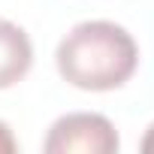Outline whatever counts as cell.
<instances>
[{
  "label": "cell",
  "instance_id": "cell-4",
  "mask_svg": "<svg viewBox=\"0 0 154 154\" xmlns=\"http://www.w3.org/2000/svg\"><path fill=\"white\" fill-rule=\"evenodd\" d=\"M15 151V139H12V130L0 121V154H12Z\"/></svg>",
  "mask_w": 154,
  "mask_h": 154
},
{
  "label": "cell",
  "instance_id": "cell-2",
  "mask_svg": "<svg viewBox=\"0 0 154 154\" xmlns=\"http://www.w3.org/2000/svg\"><path fill=\"white\" fill-rule=\"evenodd\" d=\"M42 148L45 154H112L118 151V133L106 115L69 112L51 124Z\"/></svg>",
  "mask_w": 154,
  "mask_h": 154
},
{
  "label": "cell",
  "instance_id": "cell-5",
  "mask_svg": "<svg viewBox=\"0 0 154 154\" xmlns=\"http://www.w3.org/2000/svg\"><path fill=\"white\" fill-rule=\"evenodd\" d=\"M142 151H145V154H154V124L148 127V133H145V139H142Z\"/></svg>",
  "mask_w": 154,
  "mask_h": 154
},
{
  "label": "cell",
  "instance_id": "cell-3",
  "mask_svg": "<svg viewBox=\"0 0 154 154\" xmlns=\"http://www.w3.org/2000/svg\"><path fill=\"white\" fill-rule=\"evenodd\" d=\"M33 63L30 36L9 18H0V88H12Z\"/></svg>",
  "mask_w": 154,
  "mask_h": 154
},
{
  "label": "cell",
  "instance_id": "cell-1",
  "mask_svg": "<svg viewBox=\"0 0 154 154\" xmlns=\"http://www.w3.org/2000/svg\"><path fill=\"white\" fill-rule=\"evenodd\" d=\"M57 72L82 91H112L121 88L136 63L139 45L133 33L106 18H91L75 24L57 42Z\"/></svg>",
  "mask_w": 154,
  "mask_h": 154
}]
</instances>
